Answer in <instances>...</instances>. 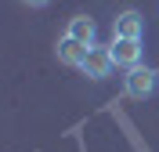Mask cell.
Returning a JSON list of instances; mask_svg holds the SVG:
<instances>
[{
  "mask_svg": "<svg viewBox=\"0 0 159 152\" xmlns=\"http://www.w3.org/2000/svg\"><path fill=\"white\" fill-rule=\"evenodd\" d=\"M54 51H58V62H61V65H72V69H80L83 58H87V44L72 40V36H61Z\"/></svg>",
  "mask_w": 159,
  "mask_h": 152,
  "instance_id": "obj_5",
  "label": "cell"
},
{
  "mask_svg": "<svg viewBox=\"0 0 159 152\" xmlns=\"http://www.w3.org/2000/svg\"><path fill=\"white\" fill-rule=\"evenodd\" d=\"M112 58L123 69L141 65V40H127V36H112Z\"/></svg>",
  "mask_w": 159,
  "mask_h": 152,
  "instance_id": "obj_3",
  "label": "cell"
},
{
  "mask_svg": "<svg viewBox=\"0 0 159 152\" xmlns=\"http://www.w3.org/2000/svg\"><path fill=\"white\" fill-rule=\"evenodd\" d=\"M65 36H72V40L80 44H98V25L87 18V15H76V18H69V29H65Z\"/></svg>",
  "mask_w": 159,
  "mask_h": 152,
  "instance_id": "obj_6",
  "label": "cell"
},
{
  "mask_svg": "<svg viewBox=\"0 0 159 152\" xmlns=\"http://www.w3.org/2000/svg\"><path fill=\"white\" fill-rule=\"evenodd\" d=\"M159 83V72L148 69V65H134V69H127V76H123V91L130 94V98H148L152 91H156Z\"/></svg>",
  "mask_w": 159,
  "mask_h": 152,
  "instance_id": "obj_2",
  "label": "cell"
},
{
  "mask_svg": "<svg viewBox=\"0 0 159 152\" xmlns=\"http://www.w3.org/2000/svg\"><path fill=\"white\" fill-rule=\"evenodd\" d=\"M112 65H116V58H112V47L90 44V47H87V58H83V65H80V72H83L87 80H105V76L112 72Z\"/></svg>",
  "mask_w": 159,
  "mask_h": 152,
  "instance_id": "obj_1",
  "label": "cell"
},
{
  "mask_svg": "<svg viewBox=\"0 0 159 152\" xmlns=\"http://www.w3.org/2000/svg\"><path fill=\"white\" fill-rule=\"evenodd\" d=\"M141 33H145V18H141L138 11H123V15H116V22H112V36L141 40Z\"/></svg>",
  "mask_w": 159,
  "mask_h": 152,
  "instance_id": "obj_4",
  "label": "cell"
},
{
  "mask_svg": "<svg viewBox=\"0 0 159 152\" xmlns=\"http://www.w3.org/2000/svg\"><path fill=\"white\" fill-rule=\"evenodd\" d=\"M22 4H29V7H43V4H51V0H22Z\"/></svg>",
  "mask_w": 159,
  "mask_h": 152,
  "instance_id": "obj_7",
  "label": "cell"
}]
</instances>
